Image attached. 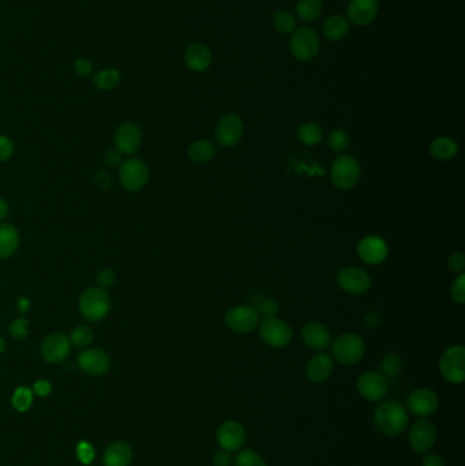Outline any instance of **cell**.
Returning <instances> with one entry per match:
<instances>
[{
	"label": "cell",
	"instance_id": "9c48e42d",
	"mask_svg": "<svg viewBox=\"0 0 465 466\" xmlns=\"http://www.w3.org/2000/svg\"><path fill=\"white\" fill-rule=\"evenodd\" d=\"M224 322L233 333L247 334L258 327L259 315L251 306H235L226 312Z\"/></svg>",
	"mask_w": 465,
	"mask_h": 466
},
{
	"label": "cell",
	"instance_id": "277c9868",
	"mask_svg": "<svg viewBox=\"0 0 465 466\" xmlns=\"http://www.w3.org/2000/svg\"><path fill=\"white\" fill-rule=\"evenodd\" d=\"M119 180L125 190L138 192L144 190L149 181V168L147 162L137 157H130L119 166Z\"/></svg>",
	"mask_w": 465,
	"mask_h": 466
},
{
	"label": "cell",
	"instance_id": "d6986e66",
	"mask_svg": "<svg viewBox=\"0 0 465 466\" xmlns=\"http://www.w3.org/2000/svg\"><path fill=\"white\" fill-rule=\"evenodd\" d=\"M359 258L369 265H380L388 258L387 241L378 236H367L358 244Z\"/></svg>",
	"mask_w": 465,
	"mask_h": 466
},
{
	"label": "cell",
	"instance_id": "ba28073f",
	"mask_svg": "<svg viewBox=\"0 0 465 466\" xmlns=\"http://www.w3.org/2000/svg\"><path fill=\"white\" fill-rule=\"evenodd\" d=\"M72 342L69 335H66L65 333H51L50 335H47L41 344L40 352H41V357L50 363V364H59L63 363L70 352H72Z\"/></svg>",
	"mask_w": 465,
	"mask_h": 466
},
{
	"label": "cell",
	"instance_id": "8992f818",
	"mask_svg": "<svg viewBox=\"0 0 465 466\" xmlns=\"http://www.w3.org/2000/svg\"><path fill=\"white\" fill-rule=\"evenodd\" d=\"M261 340L272 348H285L292 341L294 333L291 326L277 316L263 318L259 323Z\"/></svg>",
	"mask_w": 465,
	"mask_h": 466
},
{
	"label": "cell",
	"instance_id": "f6af8a7d",
	"mask_svg": "<svg viewBox=\"0 0 465 466\" xmlns=\"http://www.w3.org/2000/svg\"><path fill=\"white\" fill-rule=\"evenodd\" d=\"M213 466H232L233 458L230 452L226 450H220L213 456Z\"/></svg>",
	"mask_w": 465,
	"mask_h": 466
},
{
	"label": "cell",
	"instance_id": "74e56055",
	"mask_svg": "<svg viewBox=\"0 0 465 466\" xmlns=\"http://www.w3.org/2000/svg\"><path fill=\"white\" fill-rule=\"evenodd\" d=\"M381 371L382 375L385 378H394L398 375V373L401 371V362L398 359V356L393 355V353H388L382 360H381Z\"/></svg>",
	"mask_w": 465,
	"mask_h": 466
},
{
	"label": "cell",
	"instance_id": "7dc6e473",
	"mask_svg": "<svg viewBox=\"0 0 465 466\" xmlns=\"http://www.w3.org/2000/svg\"><path fill=\"white\" fill-rule=\"evenodd\" d=\"M123 162V155L120 152H118L116 149L108 151L105 155V164L111 168H119Z\"/></svg>",
	"mask_w": 465,
	"mask_h": 466
},
{
	"label": "cell",
	"instance_id": "ffe728a7",
	"mask_svg": "<svg viewBox=\"0 0 465 466\" xmlns=\"http://www.w3.org/2000/svg\"><path fill=\"white\" fill-rule=\"evenodd\" d=\"M378 0H351L347 8V15L351 22L359 26L369 25L378 14Z\"/></svg>",
	"mask_w": 465,
	"mask_h": 466
},
{
	"label": "cell",
	"instance_id": "30bf717a",
	"mask_svg": "<svg viewBox=\"0 0 465 466\" xmlns=\"http://www.w3.org/2000/svg\"><path fill=\"white\" fill-rule=\"evenodd\" d=\"M291 52L299 60H310L319 51V36L311 27H301L294 32L291 40Z\"/></svg>",
	"mask_w": 465,
	"mask_h": 466
},
{
	"label": "cell",
	"instance_id": "681fc988",
	"mask_svg": "<svg viewBox=\"0 0 465 466\" xmlns=\"http://www.w3.org/2000/svg\"><path fill=\"white\" fill-rule=\"evenodd\" d=\"M94 181L102 188V190H109L112 187V179L105 170H98L94 176Z\"/></svg>",
	"mask_w": 465,
	"mask_h": 466
},
{
	"label": "cell",
	"instance_id": "4fadbf2b",
	"mask_svg": "<svg viewBox=\"0 0 465 466\" xmlns=\"http://www.w3.org/2000/svg\"><path fill=\"white\" fill-rule=\"evenodd\" d=\"M243 122L236 113H226L216 126V141L223 148L236 146L243 137Z\"/></svg>",
	"mask_w": 465,
	"mask_h": 466
},
{
	"label": "cell",
	"instance_id": "8d00e7d4",
	"mask_svg": "<svg viewBox=\"0 0 465 466\" xmlns=\"http://www.w3.org/2000/svg\"><path fill=\"white\" fill-rule=\"evenodd\" d=\"M327 144L330 146V149L336 153H343L348 145H349V137L345 131L343 130H333L329 135Z\"/></svg>",
	"mask_w": 465,
	"mask_h": 466
},
{
	"label": "cell",
	"instance_id": "f5cc1de1",
	"mask_svg": "<svg viewBox=\"0 0 465 466\" xmlns=\"http://www.w3.org/2000/svg\"><path fill=\"white\" fill-rule=\"evenodd\" d=\"M381 323V316L377 311H370L366 316H365V324L367 327H377Z\"/></svg>",
	"mask_w": 465,
	"mask_h": 466
},
{
	"label": "cell",
	"instance_id": "c3c4849f",
	"mask_svg": "<svg viewBox=\"0 0 465 466\" xmlns=\"http://www.w3.org/2000/svg\"><path fill=\"white\" fill-rule=\"evenodd\" d=\"M51 391H52V385L45 379L37 381L33 386V392L39 397H47L51 394Z\"/></svg>",
	"mask_w": 465,
	"mask_h": 466
},
{
	"label": "cell",
	"instance_id": "9a60e30c",
	"mask_svg": "<svg viewBox=\"0 0 465 466\" xmlns=\"http://www.w3.org/2000/svg\"><path fill=\"white\" fill-rule=\"evenodd\" d=\"M438 405H440L438 395L435 394V391L430 388H416L411 391V394L407 398V409L412 414L422 419H426L435 413Z\"/></svg>",
	"mask_w": 465,
	"mask_h": 466
},
{
	"label": "cell",
	"instance_id": "f35d334b",
	"mask_svg": "<svg viewBox=\"0 0 465 466\" xmlns=\"http://www.w3.org/2000/svg\"><path fill=\"white\" fill-rule=\"evenodd\" d=\"M8 333L17 341L25 340L29 334V320L25 316L17 318L15 320L11 322V324L8 327Z\"/></svg>",
	"mask_w": 465,
	"mask_h": 466
},
{
	"label": "cell",
	"instance_id": "f907efd6",
	"mask_svg": "<svg viewBox=\"0 0 465 466\" xmlns=\"http://www.w3.org/2000/svg\"><path fill=\"white\" fill-rule=\"evenodd\" d=\"M422 466H446V464L441 458V456H438L435 453H430V454L424 456V458L422 461Z\"/></svg>",
	"mask_w": 465,
	"mask_h": 466
},
{
	"label": "cell",
	"instance_id": "7bdbcfd3",
	"mask_svg": "<svg viewBox=\"0 0 465 466\" xmlns=\"http://www.w3.org/2000/svg\"><path fill=\"white\" fill-rule=\"evenodd\" d=\"M15 151L14 141L7 135H0V162L8 161Z\"/></svg>",
	"mask_w": 465,
	"mask_h": 466
},
{
	"label": "cell",
	"instance_id": "6da1fadb",
	"mask_svg": "<svg viewBox=\"0 0 465 466\" xmlns=\"http://www.w3.org/2000/svg\"><path fill=\"white\" fill-rule=\"evenodd\" d=\"M409 423L407 409L397 401H384L374 412V425L385 436L401 435Z\"/></svg>",
	"mask_w": 465,
	"mask_h": 466
},
{
	"label": "cell",
	"instance_id": "bcb514c9",
	"mask_svg": "<svg viewBox=\"0 0 465 466\" xmlns=\"http://www.w3.org/2000/svg\"><path fill=\"white\" fill-rule=\"evenodd\" d=\"M74 70H76L78 76L87 77L93 71V65L87 59H78L74 63Z\"/></svg>",
	"mask_w": 465,
	"mask_h": 466
},
{
	"label": "cell",
	"instance_id": "7a4b0ae2",
	"mask_svg": "<svg viewBox=\"0 0 465 466\" xmlns=\"http://www.w3.org/2000/svg\"><path fill=\"white\" fill-rule=\"evenodd\" d=\"M78 309L83 319L89 322H100L111 311V298L105 289L100 287H90L82 292L78 300Z\"/></svg>",
	"mask_w": 465,
	"mask_h": 466
},
{
	"label": "cell",
	"instance_id": "7c38bea8",
	"mask_svg": "<svg viewBox=\"0 0 465 466\" xmlns=\"http://www.w3.org/2000/svg\"><path fill=\"white\" fill-rule=\"evenodd\" d=\"M216 438L221 450L235 453L240 452L246 445L247 434L243 424L236 420H227L220 424Z\"/></svg>",
	"mask_w": 465,
	"mask_h": 466
},
{
	"label": "cell",
	"instance_id": "8fae6325",
	"mask_svg": "<svg viewBox=\"0 0 465 466\" xmlns=\"http://www.w3.org/2000/svg\"><path fill=\"white\" fill-rule=\"evenodd\" d=\"M338 287L351 295H363L371 287L370 274L360 267H344L337 276Z\"/></svg>",
	"mask_w": 465,
	"mask_h": 466
},
{
	"label": "cell",
	"instance_id": "e0dca14e",
	"mask_svg": "<svg viewBox=\"0 0 465 466\" xmlns=\"http://www.w3.org/2000/svg\"><path fill=\"white\" fill-rule=\"evenodd\" d=\"M358 390L360 395L370 402L382 401L388 394V378L374 371L365 373L358 379Z\"/></svg>",
	"mask_w": 465,
	"mask_h": 466
},
{
	"label": "cell",
	"instance_id": "d4e9b609",
	"mask_svg": "<svg viewBox=\"0 0 465 466\" xmlns=\"http://www.w3.org/2000/svg\"><path fill=\"white\" fill-rule=\"evenodd\" d=\"M21 243L18 230L8 223H0V259L11 258Z\"/></svg>",
	"mask_w": 465,
	"mask_h": 466
},
{
	"label": "cell",
	"instance_id": "1f68e13d",
	"mask_svg": "<svg viewBox=\"0 0 465 466\" xmlns=\"http://www.w3.org/2000/svg\"><path fill=\"white\" fill-rule=\"evenodd\" d=\"M323 137L322 129L316 123H305L298 129V138L307 146H316Z\"/></svg>",
	"mask_w": 465,
	"mask_h": 466
},
{
	"label": "cell",
	"instance_id": "f546056e",
	"mask_svg": "<svg viewBox=\"0 0 465 466\" xmlns=\"http://www.w3.org/2000/svg\"><path fill=\"white\" fill-rule=\"evenodd\" d=\"M120 73L116 69H105L100 73H97L94 78H93V83L96 86V89L102 90V91H108L115 89L119 82H120Z\"/></svg>",
	"mask_w": 465,
	"mask_h": 466
},
{
	"label": "cell",
	"instance_id": "11a10c76",
	"mask_svg": "<svg viewBox=\"0 0 465 466\" xmlns=\"http://www.w3.org/2000/svg\"><path fill=\"white\" fill-rule=\"evenodd\" d=\"M4 349H6V341L3 337H0V355L4 352Z\"/></svg>",
	"mask_w": 465,
	"mask_h": 466
},
{
	"label": "cell",
	"instance_id": "d590c367",
	"mask_svg": "<svg viewBox=\"0 0 465 466\" xmlns=\"http://www.w3.org/2000/svg\"><path fill=\"white\" fill-rule=\"evenodd\" d=\"M233 466H268L263 457L254 450H241L233 460Z\"/></svg>",
	"mask_w": 465,
	"mask_h": 466
},
{
	"label": "cell",
	"instance_id": "603a6c76",
	"mask_svg": "<svg viewBox=\"0 0 465 466\" xmlns=\"http://www.w3.org/2000/svg\"><path fill=\"white\" fill-rule=\"evenodd\" d=\"M186 63L195 73L206 71L212 65V54L202 43H193L186 49Z\"/></svg>",
	"mask_w": 465,
	"mask_h": 466
},
{
	"label": "cell",
	"instance_id": "b9f144b4",
	"mask_svg": "<svg viewBox=\"0 0 465 466\" xmlns=\"http://www.w3.org/2000/svg\"><path fill=\"white\" fill-rule=\"evenodd\" d=\"M77 456L82 464L89 465L94 460V449L89 442H80L78 443Z\"/></svg>",
	"mask_w": 465,
	"mask_h": 466
},
{
	"label": "cell",
	"instance_id": "cb8c5ba5",
	"mask_svg": "<svg viewBox=\"0 0 465 466\" xmlns=\"http://www.w3.org/2000/svg\"><path fill=\"white\" fill-rule=\"evenodd\" d=\"M104 466H129L133 461V450L126 442L109 445L102 457Z\"/></svg>",
	"mask_w": 465,
	"mask_h": 466
},
{
	"label": "cell",
	"instance_id": "836d02e7",
	"mask_svg": "<svg viewBox=\"0 0 465 466\" xmlns=\"http://www.w3.org/2000/svg\"><path fill=\"white\" fill-rule=\"evenodd\" d=\"M69 338H70V342H72L73 346L79 348V349H85L93 342L94 335H93V331L89 326L79 324L72 330Z\"/></svg>",
	"mask_w": 465,
	"mask_h": 466
},
{
	"label": "cell",
	"instance_id": "ac0fdd59",
	"mask_svg": "<svg viewBox=\"0 0 465 466\" xmlns=\"http://www.w3.org/2000/svg\"><path fill=\"white\" fill-rule=\"evenodd\" d=\"M78 367L87 375L98 377L105 374L111 367V359L107 352L97 348H89L79 353Z\"/></svg>",
	"mask_w": 465,
	"mask_h": 466
},
{
	"label": "cell",
	"instance_id": "9f6ffc18",
	"mask_svg": "<svg viewBox=\"0 0 465 466\" xmlns=\"http://www.w3.org/2000/svg\"><path fill=\"white\" fill-rule=\"evenodd\" d=\"M0 326H1V323H0Z\"/></svg>",
	"mask_w": 465,
	"mask_h": 466
},
{
	"label": "cell",
	"instance_id": "7402d4cb",
	"mask_svg": "<svg viewBox=\"0 0 465 466\" xmlns=\"http://www.w3.org/2000/svg\"><path fill=\"white\" fill-rule=\"evenodd\" d=\"M333 373V359L327 353H316L306 366V377L312 384L326 382Z\"/></svg>",
	"mask_w": 465,
	"mask_h": 466
},
{
	"label": "cell",
	"instance_id": "4316f807",
	"mask_svg": "<svg viewBox=\"0 0 465 466\" xmlns=\"http://www.w3.org/2000/svg\"><path fill=\"white\" fill-rule=\"evenodd\" d=\"M459 153V145L446 137L435 138L430 145V155L435 159L446 161L455 158Z\"/></svg>",
	"mask_w": 465,
	"mask_h": 466
},
{
	"label": "cell",
	"instance_id": "83f0119b",
	"mask_svg": "<svg viewBox=\"0 0 465 466\" xmlns=\"http://www.w3.org/2000/svg\"><path fill=\"white\" fill-rule=\"evenodd\" d=\"M216 153H217V149H216L215 144L210 142V141H206V140L193 142L188 146V151H187L188 158L194 162H198V164H204V162L213 159Z\"/></svg>",
	"mask_w": 465,
	"mask_h": 466
},
{
	"label": "cell",
	"instance_id": "3957f363",
	"mask_svg": "<svg viewBox=\"0 0 465 466\" xmlns=\"http://www.w3.org/2000/svg\"><path fill=\"white\" fill-rule=\"evenodd\" d=\"M330 345L333 357L345 366L356 364L366 352L365 341L355 333L340 334L334 341H332Z\"/></svg>",
	"mask_w": 465,
	"mask_h": 466
},
{
	"label": "cell",
	"instance_id": "ee69618b",
	"mask_svg": "<svg viewBox=\"0 0 465 466\" xmlns=\"http://www.w3.org/2000/svg\"><path fill=\"white\" fill-rule=\"evenodd\" d=\"M449 269L455 273H463L465 269V258L463 252H453L448 259Z\"/></svg>",
	"mask_w": 465,
	"mask_h": 466
},
{
	"label": "cell",
	"instance_id": "2e32d148",
	"mask_svg": "<svg viewBox=\"0 0 465 466\" xmlns=\"http://www.w3.org/2000/svg\"><path fill=\"white\" fill-rule=\"evenodd\" d=\"M113 142L118 152L123 155H133L140 151L142 144L141 129L133 122L122 123L115 131Z\"/></svg>",
	"mask_w": 465,
	"mask_h": 466
},
{
	"label": "cell",
	"instance_id": "d6a6232c",
	"mask_svg": "<svg viewBox=\"0 0 465 466\" xmlns=\"http://www.w3.org/2000/svg\"><path fill=\"white\" fill-rule=\"evenodd\" d=\"M273 25L277 32L283 34H290V33H294L295 30L296 19L292 12L287 10H277L273 15Z\"/></svg>",
	"mask_w": 465,
	"mask_h": 466
},
{
	"label": "cell",
	"instance_id": "e575fe53",
	"mask_svg": "<svg viewBox=\"0 0 465 466\" xmlns=\"http://www.w3.org/2000/svg\"><path fill=\"white\" fill-rule=\"evenodd\" d=\"M11 401H12V406L18 412H26L32 406V402H33V390L26 386H21L14 391Z\"/></svg>",
	"mask_w": 465,
	"mask_h": 466
},
{
	"label": "cell",
	"instance_id": "816d5d0a",
	"mask_svg": "<svg viewBox=\"0 0 465 466\" xmlns=\"http://www.w3.org/2000/svg\"><path fill=\"white\" fill-rule=\"evenodd\" d=\"M15 307H17V310H18L19 313L25 315V313H28L29 310H30L32 302H30L26 296H19V298L17 299V302H15Z\"/></svg>",
	"mask_w": 465,
	"mask_h": 466
},
{
	"label": "cell",
	"instance_id": "5b68a950",
	"mask_svg": "<svg viewBox=\"0 0 465 466\" xmlns=\"http://www.w3.org/2000/svg\"><path fill=\"white\" fill-rule=\"evenodd\" d=\"M360 164L349 155H340L332 164L330 179L338 190L352 188L360 179Z\"/></svg>",
	"mask_w": 465,
	"mask_h": 466
},
{
	"label": "cell",
	"instance_id": "db71d44e",
	"mask_svg": "<svg viewBox=\"0 0 465 466\" xmlns=\"http://www.w3.org/2000/svg\"><path fill=\"white\" fill-rule=\"evenodd\" d=\"M8 213H10L8 202L3 197H0V223H3L7 219Z\"/></svg>",
	"mask_w": 465,
	"mask_h": 466
},
{
	"label": "cell",
	"instance_id": "ab89813d",
	"mask_svg": "<svg viewBox=\"0 0 465 466\" xmlns=\"http://www.w3.org/2000/svg\"><path fill=\"white\" fill-rule=\"evenodd\" d=\"M451 296L453 302L457 304H464L465 303V274L460 273V276L453 281L452 288H451Z\"/></svg>",
	"mask_w": 465,
	"mask_h": 466
},
{
	"label": "cell",
	"instance_id": "5bb4252c",
	"mask_svg": "<svg viewBox=\"0 0 465 466\" xmlns=\"http://www.w3.org/2000/svg\"><path fill=\"white\" fill-rule=\"evenodd\" d=\"M437 430L431 421L427 419L418 420L409 430V446L415 453L424 454L427 453L435 443Z\"/></svg>",
	"mask_w": 465,
	"mask_h": 466
},
{
	"label": "cell",
	"instance_id": "60d3db41",
	"mask_svg": "<svg viewBox=\"0 0 465 466\" xmlns=\"http://www.w3.org/2000/svg\"><path fill=\"white\" fill-rule=\"evenodd\" d=\"M96 281H97V287L105 291L111 289L116 284V273L111 269H102L98 271Z\"/></svg>",
	"mask_w": 465,
	"mask_h": 466
},
{
	"label": "cell",
	"instance_id": "44dd1931",
	"mask_svg": "<svg viewBox=\"0 0 465 466\" xmlns=\"http://www.w3.org/2000/svg\"><path fill=\"white\" fill-rule=\"evenodd\" d=\"M303 342L314 351H325L332 344L329 329L319 322H309L302 330Z\"/></svg>",
	"mask_w": 465,
	"mask_h": 466
},
{
	"label": "cell",
	"instance_id": "484cf974",
	"mask_svg": "<svg viewBox=\"0 0 465 466\" xmlns=\"http://www.w3.org/2000/svg\"><path fill=\"white\" fill-rule=\"evenodd\" d=\"M349 30V22L343 15H333L327 18L322 26L323 36L330 41H338L347 36Z\"/></svg>",
	"mask_w": 465,
	"mask_h": 466
},
{
	"label": "cell",
	"instance_id": "52a82bcc",
	"mask_svg": "<svg viewBox=\"0 0 465 466\" xmlns=\"http://www.w3.org/2000/svg\"><path fill=\"white\" fill-rule=\"evenodd\" d=\"M441 375L453 385H460L465 379V349L462 345L448 348L440 360Z\"/></svg>",
	"mask_w": 465,
	"mask_h": 466
},
{
	"label": "cell",
	"instance_id": "4dcf8cb0",
	"mask_svg": "<svg viewBox=\"0 0 465 466\" xmlns=\"http://www.w3.org/2000/svg\"><path fill=\"white\" fill-rule=\"evenodd\" d=\"M251 307L257 311L258 315H262L263 318H272L277 316L280 311V304L276 299L266 296V295H259L254 299Z\"/></svg>",
	"mask_w": 465,
	"mask_h": 466
},
{
	"label": "cell",
	"instance_id": "f1b7e54d",
	"mask_svg": "<svg viewBox=\"0 0 465 466\" xmlns=\"http://www.w3.org/2000/svg\"><path fill=\"white\" fill-rule=\"evenodd\" d=\"M322 7V0H299L296 4V12L303 22H312L319 18Z\"/></svg>",
	"mask_w": 465,
	"mask_h": 466
}]
</instances>
